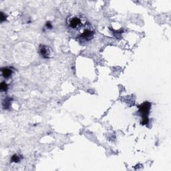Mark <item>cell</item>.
Returning <instances> with one entry per match:
<instances>
[{
  "label": "cell",
  "mask_w": 171,
  "mask_h": 171,
  "mask_svg": "<svg viewBox=\"0 0 171 171\" xmlns=\"http://www.w3.org/2000/svg\"><path fill=\"white\" fill-rule=\"evenodd\" d=\"M66 26L71 36L81 43H88L94 37V29L84 15L68 16L66 19Z\"/></svg>",
  "instance_id": "obj_1"
},
{
  "label": "cell",
  "mask_w": 171,
  "mask_h": 171,
  "mask_svg": "<svg viewBox=\"0 0 171 171\" xmlns=\"http://www.w3.org/2000/svg\"><path fill=\"white\" fill-rule=\"evenodd\" d=\"M150 106H151V104L150 102H145L143 103L138 106L139 112L141 113L142 118H143V120H142L141 122V123L143 125L146 124L148 123V114H149Z\"/></svg>",
  "instance_id": "obj_2"
},
{
  "label": "cell",
  "mask_w": 171,
  "mask_h": 171,
  "mask_svg": "<svg viewBox=\"0 0 171 171\" xmlns=\"http://www.w3.org/2000/svg\"><path fill=\"white\" fill-rule=\"evenodd\" d=\"M39 54L43 58L49 59L52 56V50L50 47L46 45L39 46Z\"/></svg>",
  "instance_id": "obj_3"
},
{
  "label": "cell",
  "mask_w": 171,
  "mask_h": 171,
  "mask_svg": "<svg viewBox=\"0 0 171 171\" xmlns=\"http://www.w3.org/2000/svg\"><path fill=\"white\" fill-rule=\"evenodd\" d=\"M1 73L4 78L8 79L12 76L13 74V70L11 69V68L4 67L1 68Z\"/></svg>",
  "instance_id": "obj_4"
},
{
  "label": "cell",
  "mask_w": 171,
  "mask_h": 171,
  "mask_svg": "<svg viewBox=\"0 0 171 171\" xmlns=\"http://www.w3.org/2000/svg\"><path fill=\"white\" fill-rule=\"evenodd\" d=\"M20 160L21 156L17 154L13 155V156L12 157V161L14 162V163H18V162L20 161Z\"/></svg>",
  "instance_id": "obj_5"
},
{
  "label": "cell",
  "mask_w": 171,
  "mask_h": 171,
  "mask_svg": "<svg viewBox=\"0 0 171 171\" xmlns=\"http://www.w3.org/2000/svg\"><path fill=\"white\" fill-rule=\"evenodd\" d=\"M8 86L5 82H2L1 83V90L2 92H6L8 90Z\"/></svg>",
  "instance_id": "obj_6"
},
{
  "label": "cell",
  "mask_w": 171,
  "mask_h": 171,
  "mask_svg": "<svg viewBox=\"0 0 171 171\" xmlns=\"http://www.w3.org/2000/svg\"><path fill=\"white\" fill-rule=\"evenodd\" d=\"M46 27H47L49 29L52 28V24H51V23L50 21H48L47 23H46Z\"/></svg>",
  "instance_id": "obj_7"
}]
</instances>
